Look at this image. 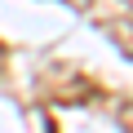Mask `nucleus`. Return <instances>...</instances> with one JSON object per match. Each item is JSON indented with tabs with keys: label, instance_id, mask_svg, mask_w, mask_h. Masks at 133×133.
I'll return each mask as SVG.
<instances>
[{
	"label": "nucleus",
	"instance_id": "1",
	"mask_svg": "<svg viewBox=\"0 0 133 133\" xmlns=\"http://www.w3.org/2000/svg\"><path fill=\"white\" fill-rule=\"evenodd\" d=\"M44 133H58V129H53V120H44Z\"/></svg>",
	"mask_w": 133,
	"mask_h": 133
}]
</instances>
